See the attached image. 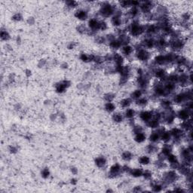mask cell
<instances>
[{
  "label": "cell",
  "instance_id": "6da1fadb",
  "mask_svg": "<svg viewBox=\"0 0 193 193\" xmlns=\"http://www.w3.org/2000/svg\"><path fill=\"white\" fill-rule=\"evenodd\" d=\"M128 30L131 36L134 37L140 36L145 33V27L143 25L140 24L138 21L134 20L128 25Z\"/></svg>",
  "mask_w": 193,
  "mask_h": 193
},
{
  "label": "cell",
  "instance_id": "7a4b0ae2",
  "mask_svg": "<svg viewBox=\"0 0 193 193\" xmlns=\"http://www.w3.org/2000/svg\"><path fill=\"white\" fill-rule=\"evenodd\" d=\"M99 12H100V15L103 17H110L115 15V9L114 6H112L111 4L108 3V2H104L102 6H100Z\"/></svg>",
  "mask_w": 193,
  "mask_h": 193
},
{
  "label": "cell",
  "instance_id": "3957f363",
  "mask_svg": "<svg viewBox=\"0 0 193 193\" xmlns=\"http://www.w3.org/2000/svg\"><path fill=\"white\" fill-rule=\"evenodd\" d=\"M136 57L140 61H148L150 58V53L148 51V50L145 49L143 48H140L137 50L136 52Z\"/></svg>",
  "mask_w": 193,
  "mask_h": 193
},
{
  "label": "cell",
  "instance_id": "277c9868",
  "mask_svg": "<svg viewBox=\"0 0 193 193\" xmlns=\"http://www.w3.org/2000/svg\"><path fill=\"white\" fill-rule=\"evenodd\" d=\"M191 114H192L191 110L186 109V108H183V109H180L176 115H177V116L178 117L180 120L186 121L188 120V119H190Z\"/></svg>",
  "mask_w": 193,
  "mask_h": 193
},
{
  "label": "cell",
  "instance_id": "5b68a950",
  "mask_svg": "<svg viewBox=\"0 0 193 193\" xmlns=\"http://www.w3.org/2000/svg\"><path fill=\"white\" fill-rule=\"evenodd\" d=\"M100 20H98L96 18H91L88 20L87 22V26L90 31L94 32L99 30L100 28Z\"/></svg>",
  "mask_w": 193,
  "mask_h": 193
},
{
  "label": "cell",
  "instance_id": "8992f818",
  "mask_svg": "<svg viewBox=\"0 0 193 193\" xmlns=\"http://www.w3.org/2000/svg\"><path fill=\"white\" fill-rule=\"evenodd\" d=\"M177 178H178V175L175 172L174 170L170 171L164 174V181L167 183L175 182Z\"/></svg>",
  "mask_w": 193,
  "mask_h": 193
},
{
  "label": "cell",
  "instance_id": "52a82bcc",
  "mask_svg": "<svg viewBox=\"0 0 193 193\" xmlns=\"http://www.w3.org/2000/svg\"><path fill=\"white\" fill-rule=\"evenodd\" d=\"M139 117L142 121H143L145 123L148 122L150 120H151L153 117V112L148 111V110H143L140 112L139 114Z\"/></svg>",
  "mask_w": 193,
  "mask_h": 193
},
{
  "label": "cell",
  "instance_id": "ba28073f",
  "mask_svg": "<svg viewBox=\"0 0 193 193\" xmlns=\"http://www.w3.org/2000/svg\"><path fill=\"white\" fill-rule=\"evenodd\" d=\"M111 23L113 26H115V27H121L123 23V18H122V15L120 14L115 12V15L112 17L111 18Z\"/></svg>",
  "mask_w": 193,
  "mask_h": 193
},
{
  "label": "cell",
  "instance_id": "9c48e42d",
  "mask_svg": "<svg viewBox=\"0 0 193 193\" xmlns=\"http://www.w3.org/2000/svg\"><path fill=\"white\" fill-rule=\"evenodd\" d=\"M153 75L158 79H165L167 76H166V71L162 67H158L155 69V70L153 71Z\"/></svg>",
  "mask_w": 193,
  "mask_h": 193
},
{
  "label": "cell",
  "instance_id": "30bf717a",
  "mask_svg": "<svg viewBox=\"0 0 193 193\" xmlns=\"http://www.w3.org/2000/svg\"><path fill=\"white\" fill-rule=\"evenodd\" d=\"M122 171V167L119 164H115L111 166L109 169V175H112L113 177H115Z\"/></svg>",
  "mask_w": 193,
  "mask_h": 193
},
{
  "label": "cell",
  "instance_id": "8fae6325",
  "mask_svg": "<svg viewBox=\"0 0 193 193\" xmlns=\"http://www.w3.org/2000/svg\"><path fill=\"white\" fill-rule=\"evenodd\" d=\"M122 50V56L129 57L131 56L134 52V48L130 45H123L121 48Z\"/></svg>",
  "mask_w": 193,
  "mask_h": 193
},
{
  "label": "cell",
  "instance_id": "7c38bea8",
  "mask_svg": "<svg viewBox=\"0 0 193 193\" xmlns=\"http://www.w3.org/2000/svg\"><path fill=\"white\" fill-rule=\"evenodd\" d=\"M160 122L161 121L159 120V118H155V117L153 116L151 120H150L148 122H146V124L147 127L149 128H151L152 129H156L160 126Z\"/></svg>",
  "mask_w": 193,
  "mask_h": 193
},
{
  "label": "cell",
  "instance_id": "4fadbf2b",
  "mask_svg": "<svg viewBox=\"0 0 193 193\" xmlns=\"http://www.w3.org/2000/svg\"><path fill=\"white\" fill-rule=\"evenodd\" d=\"M69 85V82L67 81H64L62 82H60L59 84L55 86V90L57 93H64Z\"/></svg>",
  "mask_w": 193,
  "mask_h": 193
},
{
  "label": "cell",
  "instance_id": "5bb4252c",
  "mask_svg": "<svg viewBox=\"0 0 193 193\" xmlns=\"http://www.w3.org/2000/svg\"><path fill=\"white\" fill-rule=\"evenodd\" d=\"M75 17L79 20H85L88 17V14L85 10L78 9L76 11Z\"/></svg>",
  "mask_w": 193,
  "mask_h": 193
},
{
  "label": "cell",
  "instance_id": "9a60e30c",
  "mask_svg": "<svg viewBox=\"0 0 193 193\" xmlns=\"http://www.w3.org/2000/svg\"><path fill=\"white\" fill-rule=\"evenodd\" d=\"M172 139L171 134L170 133V131H167L165 130L162 131V133H161V136H160V140H162L164 143H169V141Z\"/></svg>",
  "mask_w": 193,
  "mask_h": 193
},
{
  "label": "cell",
  "instance_id": "2e32d148",
  "mask_svg": "<svg viewBox=\"0 0 193 193\" xmlns=\"http://www.w3.org/2000/svg\"><path fill=\"white\" fill-rule=\"evenodd\" d=\"M155 63L157 66H163L164 64H167V60H166L165 55H159L155 57Z\"/></svg>",
  "mask_w": 193,
  "mask_h": 193
},
{
  "label": "cell",
  "instance_id": "e0dca14e",
  "mask_svg": "<svg viewBox=\"0 0 193 193\" xmlns=\"http://www.w3.org/2000/svg\"><path fill=\"white\" fill-rule=\"evenodd\" d=\"M132 101H133V100L131 97H128V98L122 99L120 101V103H119V104H120V106L122 109H126L130 107V106L132 103Z\"/></svg>",
  "mask_w": 193,
  "mask_h": 193
},
{
  "label": "cell",
  "instance_id": "ac0fdd59",
  "mask_svg": "<svg viewBox=\"0 0 193 193\" xmlns=\"http://www.w3.org/2000/svg\"><path fill=\"white\" fill-rule=\"evenodd\" d=\"M146 139V134L143 132H140V133L134 134V140L138 143H143Z\"/></svg>",
  "mask_w": 193,
  "mask_h": 193
},
{
  "label": "cell",
  "instance_id": "d6986e66",
  "mask_svg": "<svg viewBox=\"0 0 193 193\" xmlns=\"http://www.w3.org/2000/svg\"><path fill=\"white\" fill-rule=\"evenodd\" d=\"M171 153H172L171 146V145H169L168 143H165L164 146H163V147H162V152H161V155H162V156H164L166 158V156L169 155V154H171Z\"/></svg>",
  "mask_w": 193,
  "mask_h": 193
},
{
  "label": "cell",
  "instance_id": "ffe728a7",
  "mask_svg": "<svg viewBox=\"0 0 193 193\" xmlns=\"http://www.w3.org/2000/svg\"><path fill=\"white\" fill-rule=\"evenodd\" d=\"M135 103H136V105L139 107H145L148 104L149 101H148V99L145 96H141L140 98L137 99V100H135Z\"/></svg>",
  "mask_w": 193,
  "mask_h": 193
},
{
  "label": "cell",
  "instance_id": "44dd1931",
  "mask_svg": "<svg viewBox=\"0 0 193 193\" xmlns=\"http://www.w3.org/2000/svg\"><path fill=\"white\" fill-rule=\"evenodd\" d=\"M129 173L132 177L137 178V177H143V170H142L141 168H134V169H131Z\"/></svg>",
  "mask_w": 193,
  "mask_h": 193
},
{
  "label": "cell",
  "instance_id": "7402d4cb",
  "mask_svg": "<svg viewBox=\"0 0 193 193\" xmlns=\"http://www.w3.org/2000/svg\"><path fill=\"white\" fill-rule=\"evenodd\" d=\"M109 47L111 48H113V49L117 50L121 48L122 45V43L119 42V40H118V38H115V39H113V40L111 41L110 42H109Z\"/></svg>",
  "mask_w": 193,
  "mask_h": 193
},
{
  "label": "cell",
  "instance_id": "603a6c76",
  "mask_svg": "<svg viewBox=\"0 0 193 193\" xmlns=\"http://www.w3.org/2000/svg\"><path fill=\"white\" fill-rule=\"evenodd\" d=\"M95 164H96L98 168H103L104 166L106 164V159L104 158L103 156L97 157L95 159Z\"/></svg>",
  "mask_w": 193,
  "mask_h": 193
},
{
  "label": "cell",
  "instance_id": "cb8c5ba5",
  "mask_svg": "<svg viewBox=\"0 0 193 193\" xmlns=\"http://www.w3.org/2000/svg\"><path fill=\"white\" fill-rule=\"evenodd\" d=\"M135 115H136V111L134 109H131V108H128V109H126L125 112H124V116L128 118V119H131L135 116Z\"/></svg>",
  "mask_w": 193,
  "mask_h": 193
},
{
  "label": "cell",
  "instance_id": "d4e9b609",
  "mask_svg": "<svg viewBox=\"0 0 193 193\" xmlns=\"http://www.w3.org/2000/svg\"><path fill=\"white\" fill-rule=\"evenodd\" d=\"M143 96V91L141 89H137L134 91L131 95V98L134 100H136L137 99L140 98Z\"/></svg>",
  "mask_w": 193,
  "mask_h": 193
},
{
  "label": "cell",
  "instance_id": "484cf974",
  "mask_svg": "<svg viewBox=\"0 0 193 193\" xmlns=\"http://www.w3.org/2000/svg\"><path fill=\"white\" fill-rule=\"evenodd\" d=\"M138 162L141 165H148L150 163V158L147 155H143L138 159Z\"/></svg>",
  "mask_w": 193,
  "mask_h": 193
},
{
  "label": "cell",
  "instance_id": "4316f807",
  "mask_svg": "<svg viewBox=\"0 0 193 193\" xmlns=\"http://www.w3.org/2000/svg\"><path fill=\"white\" fill-rule=\"evenodd\" d=\"M166 159L169 162L170 165L172 164H175V163H177L178 162V159H177V157L175 155H173V153H171L168 155L166 156Z\"/></svg>",
  "mask_w": 193,
  "mask_h": 193
},
{
  "label": "cell",
  "instance_id": "83f0119b",
  "mask_svg": "<svg viewBox=\"0 0 193 193\" xmlns=\"http://www.w3.org/2000/svg\"><path fill=\"white\" fill-rule=\"evenodd\" d=\"M124 115L121 114L120 113H115L113 115V120L116 123H120L124 119Z\"/></svg>",
  "mask_w": 193,
  "mask_h": 193
},
{
  "label": "cell",
  "instance_id": "f1b7e54d",
  "mask_svg": "<svg viewBox=\"0 0 193 193\" xmlns=\"http://www.w3.org/2000/svg\"><path fill=\"white\" fill-rule=\"evenodd\" d=\"M105 110L108 113H113L115 110V105L113 102H106L105 104Z\"/></svg>",
  "mask_w": 193,
  "mask_h": 193
},
{
  "label": "cell",
  "instance_id": "f546056e",
  "mask_svg": "<svg viewBox=\"0 0 193 193\" xmlns=\"http://www.w3.org/2000/svg\"><path fill=\"white\" fill-rule=\"evenodd\" d=\"M133 158V154L129 151H125L122 153V159L124 161V162H129Z\"/></svg>",
  "mask_w": 193,
  "mask_h": 193
},
{
  "label": "cell",
  "instance_id": "4dcf8cb0",
  "mask_svg": "<svg viewBox=\"0 0 193 193\" xmlns=\"http://www.w3.org/2000/svg\"><path fill=\"white\" fill-rule=\"evenodd\" d=\"M172 105V101H171L168 99H164V100H162V106L166 109H171Z\"/></svg>",
  "mask_w": 193,
  "mask_h": 193
},
{
  "label": "cell",
  "instance_id": "1f68e13d",
  "mask_svg": "<svg viewBox=\"0 0 193 193\" xmlns=\"http://www.w3.org/2000/svg\"><path fill=\"white\" fill-rule=\"evenodd\" d=\"M156 150V146H155V143H151L150 145H148L146 147V151L148 153H153L155 152Z\"/></svg>",
  "mask_w": 193,
  "mask_h": 193
},
{
  "label": "cell",
  "instance_id": "d6a6232c",
  "mask_svg": "<svg viewBox=\"0 0 193 193\" xmlns=\"http://www.w3.org/2000/svg\"><path fill=\"white\" fill-rule=\"evenodd\" d=\"M162 185L159 183H154L152 184V190L153 192H160L162 191Z\"/></svg>",
  "mask_w": 193,
  "mask_h": 193
},
{
  "label": "cell",
  "instance_id": "836d02e7",
  "mask_svg": "<svg viewBox=\"0 0 193 193\" xmlns=\"http://www.w3.org/2000/svg\"><path fill=\"white\" fill-rule=\"evenodd\" d=\"M50 176V171L48 168H44L42 171V177L43 178L46 179Z\"/></svg>",
  "mask_w": 193,
  "mask_h": 193
},
{
  "label": "cell",
  "instance_id": "e575fe53",
  "mask_svg": "<svg viewBox=\"0 0 193 193\" xmlns=\"http://www.w3.org/2000/svg\"><path fill=\"white\" fill-rule=\"evenodd\" d=\"M143 177L145 179H146V180H150V179H151L152 177V172L150 171H148V170H146V171H143Z\"/></svg>",
  "mask_w": 193,
  "mask_h": 193
},
{
  "label": "cell",
  "instance_id": "d590c367",
  "mask_svg": "<svg viewBox=\"0 0 193 193\" xmlns=\"http://www.w3.org/2000/svg\"><path fill=\"white\" fill-rule=\"evenodd\" d=\"M106 29H107V24H106V22L100 21L99 30H102V31H104V30H106Z\"/></svg>",
  "mask_w": 193,
  "mask_h": 193
},
{
  "label": "cell",
  "instance_id": "8d00e7d4",
  "mask_svg": "<svg viewBox=\"0 0 193 193\" xmlns=\"http://www.w3.org/2000/svg\"><path fill=\"white\" fill-rule=\"evenodd\" d=\"M105 100H106V102H113V100L114 99V95L112 94H107L104 96Z\"/></svg>",
  "mask_w": 193,
  "mask_h": 193
},
{
  "label": "cell",
  "instance_id": "74e56055",
  "mask_svg": "<svg viewBox=\"0 0 193 193\" xmlns=\"http://www.w3.org/2000/svg\"><path fill=\"white\" fill-rule=\"evenodd\" d=\"M143 129L141 126H135L134 128V134L140 133V132H143Z\"/></svg>",
  "mask_w": 193,
  "mask_h": 193
},
{
  "label": "cell",
  "instance_id": "f35d334b",
  "mask_svg": "<svg viewBox=\"0 0 193 193\" xmlns=\"http://www.w3.org/2000/svg\"><path fill=\"white\" fill-rule=\"evenodd\" d=\"M67 4V6L69 8H74L77 6V2H74V1H71V2H66Z\"/></svg>",
  "mask_w": 193,
  "mask_h": 193
},
{
  "label": "cell",
  "instance_id": "ab89813d",
  "mask_svg": "<svg viewBox=\"0 0 193 193\" xmlns=\"http://www.w3.org/2000/svg\"><path fill=\"white\" fill-rule=\"evenodd\" d=\"M8 36H8L7 32L2 31V33H1V37H2V39H7V38Z\"/></svg>",
  "mask_w": 193,
  "mask_h": 193
},
{
  "label": "cell",
  "instance_id": "60d3db41",
  "mask_svg": "<svg viewBox=\"0 0 193 193\" xmlns=\"http://www.w3.org/2000/svg\"><path fill=\"white\" fill-rule=\"evenodd\" d=\"M20 18H21V17H20V15H16L13 17V19H14V20H20Z\"/></svg>",
  "mask_w": 193,
  "mask_h": 193
}]
</instances>
